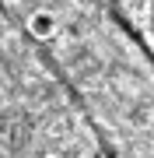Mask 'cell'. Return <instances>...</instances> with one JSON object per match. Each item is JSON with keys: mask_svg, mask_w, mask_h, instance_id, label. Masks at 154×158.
Returning <instances> with one entry per match:
<instances>
[{"mask_svg": "<svg viewBox=\"0 0 154 158\" xmlns=\"http://www.w3.org/2000/svg\"><path fill=\"white\" fill-rule=\"evenodd\" d=\"M28 32L35 35V39H49V35L56 32V18H53V14H46V11L32 14V21H28Z\"/></svg>", "mask_w": 154, "mask_h": 158, "instance_id": "obj_1", "label": "cell"}, {"mask_svg": "<svg viewBox=\"0 0 154 158\" xmlns=\"http://www.w3.org/2000/svg\"><path fill=\"white\" fill-rule=\"evenodd\" d=\"M53 158H56V155H53Z\"/></svg>", "mask_w": 154, "mask_h": 158, "instance_id": "obj_2", "label": "cell"}]
</instances>
